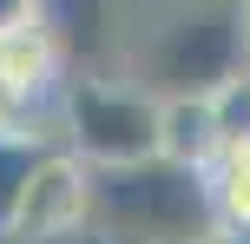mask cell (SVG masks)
<instances>
[{
    "mask_svg": "<svg viewBox=\"0 0 250 244\" xmlns=\"http://www.w3.org/2000/svg\"><path fill=\"white\" fill-rule=\"evenodd\" d=\"M158 152L178 165H204L217 152V119L204 92H165L158 99Z\"/></svg>",
    "mask_w": 250,
    "mask_h": 244,
    "instance_id": "8992f818",
    "label": "cell"
},
{
    "mask_svg": "<svg viewBox=\"0 0 250 244\" xmlns=\"http://www.w3.org/2000/svg\"><path fill=\"white\" fill-rule=\"evenodd\" d=\"M60 145L86 165H125L158 152V92L119 79H66L60 86Z\"/></svg>",
    "mask_w": 250,
    "mask_h": 244,
    "instance_id": "3957f363",
    "label": "cell"
},
{
    "mask_svg": "<svg viewBox=\"0 0 250 244\" xmlns=\"http://www.w3.org/2000/svg\"><path fill=\"white\" fill-rule=\"evenodd\" d=\"M33 13V0H0V26H13V20H26Z\"/></svg>",
    "mask_w": 250,
    "mask_h": 244,
    "instance_id": "30bf717a",
    "label": "cell"
},
{
    "mask_svg": "<svg viewBox=\"0 0 250 244\" xmlns=\"http://www.w3.org/2000/svg\"><path fill=\"white\" fill-rule=\"evenodd\" d=\"M204 99H211V119H217V145L224 139H250V60L237 73H224Z\"/></svg>",
    "mask_w": 250,
    "mask_h": 244,
    "instance_id": "9c48e42d",
    "label": "cell"
},
{
    "mask_svg": "<svg viewBox=\"0 0 250 244\" xmlns=\"http://www.w3.org/2000/svg\"><path fill=\"white\" fill-rule=\"evenodd\" d=\"M204 192H211L217 224H250V139H224L204 158Z\"/></svg>",
    "mask_w": 250,
    "mask_h": 244,
    "instance_id": "52a82bcc",
    "label": "cell"
},
{
    "mask_svg": "<svg viewBox=\"0 0 250 244\" xmlns=\"http://www.w3.org/2000/svg\"><path fill=\"white\" fill-rule=\"evenodd\" d=\"M250 60L244 53V7L237 0H204V7H185L145 40L138 53V86L145 92H211L224 73H237Z\"/></svg>",
    "mask_w": 250,
    "mask_h": 244,
    "instance_id": "7a4b0ae2",
    "label": "cell"
},
{
    "mask_svg": "<svg viewBox=\"0 0 250 244\" xmlns=\"http://www.w3.org/2000/svg\"><path fill=\"white\" fill-rule=\"evenodd\" d=\"M53 145V132H33V126H0V224H7L13 198H20L26 172L40 165V152Z\"/></svg>",
    "mask_w": 250,
    "mask_h": 244,
    "instance_id": "ba28073f",
    "label": "cell"
},
{
    "mask_svg": "<svg viewBox=\"0 0 250 244\" xmlns=\"http://www.w3.org/2000/svg\"><path fill=\"white\" fill-rule=\"evenodd\" d=\"M92 244H211L217 211L204 192V165H178L165 152L86 165V218Z\"/></svg>",
    "mask_w": 250,
    "mask_h": 244,
    "instance_id": "6da1fadb",
    "label": "cell"
},
{
    "mask_svg": "<svg viewBox=\"0 0 250 244\" xmlns=\"http://www.w3.org/2000/svg\"><path fill=\"white\" fill-rule=\"evenodd\" d=\"M60 73H66V60L33 13L0 26V99H7L13 126H33L46 106H60V86H66Z\"/></svg>",
    "mask_w": 250,
    "mask_h": 244,
    "instance_id": "5b68a950",
    "label": "cell"
},
{
    "mask_svg": "<svg viewBox=\"0 0 250 244\" xmlns=\"http://www.w3.org/2000/svg\"><path fill=\"white\" fill-rule=\"evenodd\" d=\"M211 244H250V224H237V231H230V224H217Z\"/></svg>",
    "mask_w": 250,
    "mask_h": 244,
    "instance_id": "8fae6325",
    "label": "cell"
},
{
    "mask_svg": "<svg viewBox=\"0 0 250 244\" xmlns=\"http://www.w3.org/2000/svg\"><path fill=\"white\" fill-rule=\"evenodd\" d=\"M244 53H250V13H244Z\"/></svg>",
    "mask_w": 250,
    "mask_h": 244,
    "instance_id": "7c38bea8",
    "label": "cell"
},
{
    "mask_svg": "<svg viewBox=\"0 0 250 244\" xmlns=\"http://www.w3.org/2000/svg\"><path fill=\"white\" fill-rule=\"evenodd\" d=\"M79 218H86V158L53 139L40 152V165L26 172V185L13 198L0 238L7 244H60V238L79 231Z\"/></svg>",
    "mask_w": 250,
    "mask_h": 244,
    "instance_id": "277c9868",
    "label": "cell"
},
{
    "mask_svg": "<svg viewBox=\"0 0 250 244\" xmlns=\"http://www.w3.org/2000/svg\"><path fill=\"white\" fill-rule=\"evenodd\" d=\"M237 7H244V13H250V0H237Z\"/></svg>",
    "mask_w": 250,
    "mask_h": 244,
    "instance_id": "4fadbf2b",
    "label": "cell"
}]
</instances>
